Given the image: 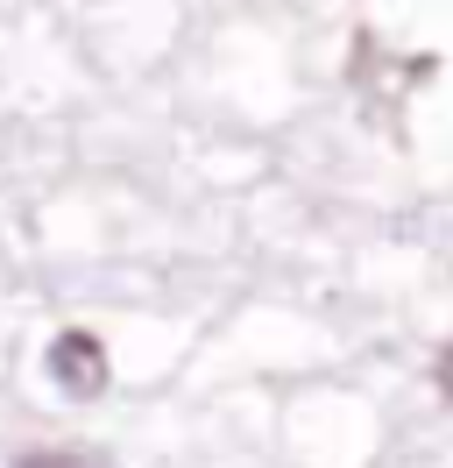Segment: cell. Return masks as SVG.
Segmentation results:
<instances>
[{
	"mask_svg": "<svg viewBox=\"0 0 453 468\" xmlns=\"http://www.w3.org/2000/svg\"><path fill=\"white\" fill-rule=\"evenodd\" d=\"M50 383L71 398H100L107 390V348L92 334H57L50 341Z\"/></svg>",
	"mask_w": 453,
	"mask_h": 468,
	"instance_id": "6da1fadb",
	"label": "cell"
},
{
	"mask_svg": "<svg viewBox=\"0 0 453 468\" xmlns=\"http://www.w3.org/2000/svg\"><path fill=\"white\" fill-rule=\"evenodd\" d=\"M15 468H79V462H64V454H22Z\"/></svg>",
	"mask_w": 453,
	"mask_h": 468,
	"instance_id": "7a4b0ae2",
	"label": "cell"
},
{
	"mask_svg": "<svg viewBox=\"0 0 453 468\" xmlns=\"http://www.w3.org/2000/svg\"><path fill=\"white\" fill-rule=\"evenodd\" d=\"M439 390L453 398V348H439Z\"/></svg>",
	"mask_w": 453,
	"mask_h": 468,
	"instance_id": "3957f363",
	"label": "cell"
}]
</instances>
